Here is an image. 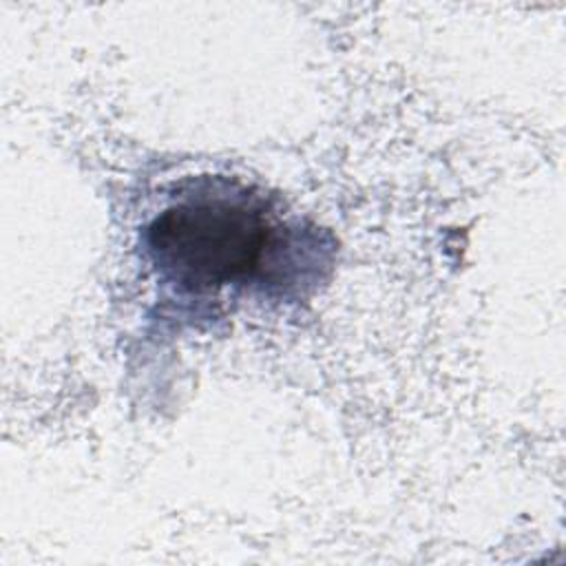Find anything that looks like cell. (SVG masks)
<instances>
[{
  "mask_svg": "<svg viewBox=\"0 0 566 566\" xmlns=\"http://www.w3.org/2000/svg\"><path fill=\"white\" fill-rule=\"evenodd\" d=\"M148 252L159 274L188 294L245 281L274 248L261 197L223 181L179 195L148 226Z\"/></svg>",
  "mask_w": 566,
  "mask_h": 566,
  "instance_id": "cell-1",
  "label": "cell"
}]
</instances>
